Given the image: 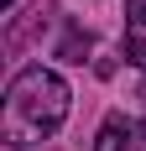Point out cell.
Segmentation results:
<instances>
[{
  "label": "cell",
  "instance_id": "3",
  "mask_svg": "<svg viewBox=\"0 0 146 151\" xmlns=\"http://www.w3.org/2000/svg\"><path fill=\"white\" fill-rule=\"evenodd\" d=\"M94 151H136V120L110 115L99 125V136H94Z\"/></svg>",
  "mask_w": 146,
  "mask_h": 151
},
{
  "label": "cell",
  "instance_id": "1",
  "mask_svg": "<svg viewBox=\"0 0 146 151\" xmlns=\"http://www.w3.org/2000/svg\"><path fill=\"white\" fill-rule=\"evenodd\" d=\"M68 83L52 68H21L5 89V109H0V141L5 146H37L68 120Z\"/></svg>",
  "mask_w": 146,
  "mask_h": 151
},
{
  "label": "cell",
  "instance_id": "4",
  "mask_svg": "<svg viewBox=\"0 0 146 151\" xmlns=\"http://www.w3.org/2000/svg\"><path fill=\"white\" fill-rule=\"evenodd\" d=\"M11 5H16V0H5V11H11Z\"/></svg>",
  "mask_w": 146,
  "mask_h": 151
},
{
  "label": "cell",
  "instance_id": "2",
  "mask_svg": "<svg viewBox=\"0 0 146 151\" xmlns=\"http://www.w3.org/2000/svg\"><path fill=\"white\" fill-rule=\"evenodd\" d=\"M125 52L136 68H146V0H125Z\"/></svg>",
  "mask_w": 146,
  "mask_h": 151
},
{
  "label": "cell",
  "instance_id": "5",
  "mask_svg": "<svg viewBox=\"0 0 146 151\" xmlns=\"http://www.w3.org/2000/svg\"><path fill=\"white\" fill-rule=\"evenodd\" d=\"M141 99H146V83H141Z\"/></svg>",
  "mask_w": 146,
  "mask_h": 151
}]
</instances>
